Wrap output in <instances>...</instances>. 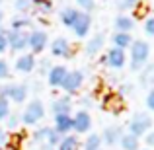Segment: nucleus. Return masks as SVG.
Wrapping results in <instances>:
<instances>
[{
	"label": "nucleus",
	"instance_id": "4c0bfd02",
	"mask_svg": "<svg viewBox=\"0 0 154 150\" xmlns=\"http://www.w3.org/2000/svg\"><path fill=\"white\" fill-rule=\"evenodd\" d=\"M146 107L150 109V111H154V88L148 92V96H146Z\"/></svg>",
	"mask_w": 154,
	"mask_h": 150
},
{
	"label": "nucleus",
	"instance_id": "473e14b6",
	"mask_svg": "<svg viewBox=\"0 0 154 150\" xmlns=\"http://www.w3.org/2000/svg\"><path fill=\"white\" fill-rule=\"evenodd\" d=\"M8 51V29L0 26V55Z\"/></svg>",
	"mask_w": 154,
	"mask_h": 150
},
{
	"label": "nucleus",
	"instance_id": "5701e85b",
	"mask_svg": "<svg viewBox=\"0 0 154 150\" xmlns=\"http://www.w3.org/2000/svg\"><path fill=\"white\" fill-rule=\"evenodd\" d=\"M103 142H102V136L98 133H90L86 140H84V150H102Z\"/></svg>",
	"mask_w": 154,
	"mask_h": 150
},
{
	"label": "nucleus",
	"instance_id": "bb28decb",
	"mask_svg": "<svg viewBox=\"0 0 154 150\" xmlns=\"http://www.w3.org/2000/svg\"><path fill=\"white\" fill-rule=\"evenodd\" d=\"M14 8L20 14H27L29 10H33V0H14Z\"/></svg>",
	"mask_w": 154,
	"mask_h": 150
},
{
	"label": "nucleus",
	"instance_id": "58836bf2",
	"mask_svg": "<svg viewBox=\"0 0 154 150\" xmlns=\"http://www.w3.org/2000/svg\"><path fill=\"white\" fill-rule=\"evenodd\" d=\"M144 142H146V146L154 148V131H148L146 135H144Z\"/></svg>",
	"mask_w": 154,
	"mask_h": 150
},
{
	"label": "nucleus",
	"instance_id": "a211bd4d",
	"mask_svg": "<svg viewBox=\"0 0 154 150\" xmlns=\"http://www.w3.org/2000/svg\"><path fill=\"white\" fill-rule=\"evenodd\" d=\"M113 26H115V31L117 33H131L135 29V20L131 16H125V14H119L115 20H113Z\"/></svg>",
	"mask_w": 154,
	"mask_h": 150
},
{
	"label": "nucleus",
	"instance_id": "423d86ee",
	"mask_svg": "<svg viewBox=\"0 0 154 150\" xmlns=\"http://www.w3.org/2000/svg\"><path fill=\"white\" fill-rule=\"evenodd\" d=\"M84 72L82 70H68V74H66V78H64V82H63V90H64V94L66 96H74L76 92H80V88L84 86Z\"/></svg>",
	"mask_w": 154,
	"mask_h": 150
},
{
	"label": "nucleus",
	"instance_id": "f257e3e1",
	"mask_svg": "<svg viewBox=\"0 0 154 150\" xmlns=\"http://www.w3.org/2000/svg\"><path fill=\"white\" fill-rule=\"evenodd\" d=\"M129 55H131V70L140 72L143 66L148 63V59H150V43L144 41V39L133 41L131 49H129Z\"/></svg>",
	"mask_w": 154,
	"mask_h": 150
},
{
	"label": "nucleus",
	"instance_id": "39448f33",
	"mask_svg": "<svg viewBox=\"0 0 154 150\" xmlns=\"http://www.w3.org/2000/svg\"><path fill=\"white\" fill-rule=\"evenodd\" d=\"M49 47V35L43 29H31L29 31V41H27V49L33 55H39Z\"/></svg>",
	"mask_w": 154,
	"mask_h": 150
},
{
	"label": "nucleus",
	"instance_id": "c756f323",
	"mask_svg": "<svg viewBox=\"0 0 154 150\" xmlns=\"http://www.w3.org/2000/svg\"><path fill=\"white\" fill-rule=\"evenodd\" d=\"M10 113H12L10 101H8L6 98H0V121H6Z\"/></svg>",
	"mask_w": 154,
	"mask_h": 150
},
{
	"label": "nucleus",
	"instance_id": "f03ea898",
	"mask_svg": "<svg viewBox=\"0 0 154 150\" xmlns=\"http://www.w3.org/2000/svg\"><path fill=\"white\" fill-rule=\"evenodd\" d=\"M43 117H45V105H43V101L39 98H33V99L27 101V105H26V109H23L20 119H22V123L26 125V127H33Z\"/></svg>",
	"mask_w": 154,
	"mask_h": 150
},
{
	"label": "nucleus",
	"instance_id": "7c9ffc66",
	"mask_svg": "<svg viewBox=\"0 0 154 150\" xmlns=\"http://www.w3.org/2000/svg\"><path fill=\"white\" fill-rule=\"evenodd\" d=\"M51 66H53V64H51V59H41L37 63V72L41 76H47V74H49V70H51Z\"/></svg>",
	"mask_w": 154,
	"mask_h": 150
},
{
	"label": "nucleus",
	"instance_id": "dca6fc26",
	"mask_svg": "<svg viewBox=\"0 0 154 150\" xmlns=\"http://www.w3.org/2000/svg\"><path fill=\"white\" fill-rule=\"evenodd\" d=\"M103 47H105V35L103 33H96V35H92L90 37V41L86 43V55L88 57H96V55H100V53L103 51Z\"/></svg>",
	"mask_w": 154,
	"mask_h": 150
},
{
	"label": "nucleus",
	"instance_id": "a19ab883",
	"mask_svg": "<svg viewBox=\"0 0 154 150\" xmlns=\"http://www.w3.org/2000/svg\"><path fill=\"white\" fill-rule=\"evenodd\" d=\"M39 150H57L55 146H51V144H47V142H43L41 146H39Z\"/></svg>",
	"mask_w": 154,
	"mask_h": 150
},
{
	"label": "nucleus",
	"instance_id": "9b49d317",
	"mask_svg": "<svg viewBox=\"0 0 154 150\" xmlns=\"http://www.w3.org/2000/svg\"><path fill=\"white\" fill-rule=\"evenodd\" d=\"M70 29L74 31V35H76L78 39L88 37V33H90V29H92V16H90V14H84V12H80V16L76 18L74 26H72Z\"/></svg>",
	"mask_w": 154,
	"mask_h": 150
},
{
	"label": "nucleus",
	"instance_id": "6e6552de",
	"mask_svg": "<svg viewBox=\"0 0 154 150\" xmlns=\"http://www.w3.org/2000/svg\"><path fill=\"white\" fill-rule=\"evenodd\" d=\"M27 41H29V31H14L8 29V49L22 53L27 49Z\"/></svg>",
	"mask_w": 154,
	"mask_h": 150
},
{
	"label": "nucleus",
	"instance_id": "c85d7f7f",
	"mask_svg": "<svg viewBox=\"0 0 154 150\" xmlns=\"http://www.w3.org/2000/svg\"><path fill=\"white\" fill-rule=\"evenodd\" d=\"M60 139H63V136H60V135H59V133H57L53 127H49V133H47V139H45V142L57 148V146H59V142H60Z\"/></svg>",
	"mask_w": 154,
	"mask_h": 150
},
{
	"label": "nucleus",
	"instance_id": "4468645a",
	"mask_svg": "<svg viewBox=\"0 0 154 150\" xmlns=\"http://www.w3.org/2000/svg\"><path fill=\"white\" fill-rule=\"evenodd\" d=\"M51 111L53 115H70L72 111V98L70 96H59L51 101Z\"/></svg>",
	"mask_w": 154,
	"mask_h": 150
},
{
	"label": "nucleus",
	"instance_id": "2f4dec72",
	"mask_svg": "<svg viewBox=\"0 0 154 150\" xmlns=\"http://www.w3.org/2000/svg\"><path fill=\"white\" fill-rule=\"evenodd\" d=\"M20 123H22V119H20L18 113H10V115H8L6 125H8V129H10V131H16V129L20 127Z\"/></svg>",
	"mask_w": 154,
	"mask_h": 150
},
{
	"label": "nucleus",
	"instance_id": "a878e982",
	"mask_svg": "<svg viewBox=\"0 0 154 150\" xmlns=\"http://www.w3.org/2000/svg\"><path fill=\"white\" fill-rule=\"evenodd\" d=\"M76 8L84 14H92L96 10V0H76Z\"/></svg>",
	"mask_w": 154,
	"mask_h": 150
},
{
	"label": "nucleus",
	"instance_id": "7ed1b4c3",
	"mask_svg": "<svg viewBox=\"0 0 154 150\" xmlns=\"http://www.w3.org/2000/svg\"><path fill=\"white\" fill-rule=\"evenodd\" d=\"M150 129H152V117L148 115L146 111L135 113V115L131 117V121H129V135L137 136V139L144 136Z\"/></svg>",
	"mask_w": 154,
	"mask_h": 150
},
{
	"label": "nucleus",
	"instance_id": "f3484780",
	"mask_svg": "<svg viewBox=\"0 0 154 150\" xmlns=\"http://www.w3.org/2000/svg\"><path fill=\"white\" fill-rule=\"evenodd\" d=\"M78 16H80V10L76 6H64V8H60V12H59V20L64 27H72Z\"/></svg>",
	"mask_w": 154,
	"mask_h": 150
},
{
	"label": "nucleus",
	"instance_id": "ddd939ff",
	"mask_svg": "<svg viewBox=\"0 0 154 150\" xmlns=\"http://www.w3.org/2000/svg\"><path fill=\"white\" fill-rule=\"evenodd\" d=\"M66 74H68V68L64 64H53L49 74H47V82H49L51 88H60L64 78H66Z\"/></svg>",
	"mask_w": 154,
	"mask_h": 150
},
{
	"label": "nucleus",
	"instance_id": "49530a36",
	"mask_svg": "<svg viewBox=\"0 0 154 150\" xmlns=\"http://www.w3.org/2000/svg\"><path fill=\"white\" fill-rule=\"evenodd\" d=\"M150 8H152V16H154V2H152V6H150Z\"/></svg>",
	"mask_w": 154,
	"mask_h": 150
},
{
	"label": "nucleus",
	"instance_id": "de8ad7c7",
	"mask_svg": "<svg viewBox=\"0 0 154 150\" xmlns=\"http://www.w3.org/2000/svg\"><path fill=\"white\" fill-rule=\"evenodd\" d=\"M135 2H137V4H140V2H144V0H135Z\"/></svg>",
	"mask_w": 154,
	"mask_h": 150
},
{
	"label": "nucleus",
	"instance_id": "1a4fd4ad",
	"mask_svg": "<svg viewBox=\"0 0 154 150\" xmlns=\"http://www.w3.org/2000/svg\"><path fill=\"white\" fill-rule=\"evenodd\" d=\"M49 49H51V57H55V59H72V47L68 43V39L64 37H55L49 43Z\"/></svg>",
	"mask_w": 154,
	"mask_h": 150
},
{
	"label": "nucleus",
	"instance_id": "c9c22d12",
	"mask_svg": "<svg viewBox=\"0 0 154 150\" xmlns=\"http://www.w3.org/2000/svg\"><path fill=\"white\" fill-rule=\"evenodd\" d=\"M137 6H139V4H137L135 0H117V8H119L121 12H125V10H133V8L137 10Z\"/></svg>",
	"mask_w": 154,
	"mask_h": 150
},
{
	"label": "nucleus",
	"instance_id": "20e7f679",
	"mask_svg": "<svg viewBox=\"0 0 154 150\" xmlns=\"http://www.w3.org/2000/svg\"><path fill=\"white\" fill-rule=\"evenodd\" d=\"M27 94H29V88L26 84H2L0 86V98H6L14 103H23L27 99Z\"/></svg>",
	"mask_w": 154,
	"mask_h": 150
},
{
	"label": "nucleus",
	"instance_id": "c03bdc74",
	"mask_svg": "<svg viewBox=\"0 0 154 150\" xmlns=\"http://www.w3.org/2000/svg\"><path fill=\"white\" fill-rule=\"evenodd\" d=\"M2 22H4V12H2V8H0V26H2Z\"/></svg>",
	"mask_w": 154,
	"mask_h": 150
},
{
	"label": "nucleus",
	"instance_id": "cd10ccee",
	"mask_svg": "<svg viewBox=\"0 0 154 150\" xmlns=\"http://www.w3.org/2000/svg\"><path fill=\"white\" fill-rule=\"evenodd\" d=\"M143 74H140V82H143V86H146L148 82H154V63L150 64V66H146V68H143Z\"/></svg>",
	"mask_w": 154,
	"mask_h": 150
},
{
	"label": "nucleus",
	"instance_id": "aec40b11",
	"mask_svg": "<svg viewBox=\"0 0 154 150\" xmlns=\"http://www.w3.org/2000/svg\"><path fill=\"white\" fill-rule=\"evenodd\" d=\"M133 35L131 33H113L111 35V43H113V47H117V49H121V51H127V49H131V45H133Z\"/></svg>",
	"mask_w": 154,
	"mask_h": 150
},
{
	"label": "nucleus",
	"instance_id": "09e8293b",
	"mask_svg": "<svg viewBox=\"0 0 154 150\" xmlns=\"http://www.w3.org/2000/svg\"><path fill=\"white\" fill-rule=\"evenodd\" d=\"M0 4H2V0H0Z\"/></svg>",
	"mask_w": 154,
	"mask_h": 150
},
{
	"label": "nucleus",
	"instance_id": "a18cd8bd",
	"mask_svg": "<svg viewBox=\"0 0 154 150\" xmlns=\"http://www.w3.org/2000/svg\"><path fill=\"white\" fill-rule=\"evenodd\" d=\"M6 150H20V148H18V146H10V144H8V148H6Z\"/></svg>",
	"mask_w": 154,
	"mask_h": 150
},
{
	"label": "nucleus",
	"instance_id": "4be33fe9",
	"mask_svg": "<svg viewBox=\"0 0 154 150\" xmlns=\"http://www.w3.org/2000/svg\"><path fill=\"white\" fill-rule=\"evenodd\" d=\"M78 144L80 142H78V139H76V135H64L63 139H60L57 150H76Z\"/></svg>",
	"mask_w": 154,
	"mask_h": 150
},
{
	"label": "nucleus",
	"instance_id": "3c124183",
	"mask_svg": "<svg viewBox=\"0 0 154 150\" xmlns=\"http://www.w3.org/2000/svg\"><path fill=\"white\" fill-rule=\"evenodd\" d=\"M144 150H146V148H144Z\"/></svg>",
	"mask_w": 154,
	"mask_h": 150
},
{
	"label": "nucleus",
	"instance_id": "f704fd0d",
	"mask_svg": "<svg viewBox=\"0 0 154 150\" xmlns=\"http://www.w3.org/2000/svg\"><path fill=\"white\" fill-rule=\"evenodd\" d=\"M10 63L6 59H0V80H6L10 78Z\"/></svg>",
	"mask_w": 154,
	"mask_h": 150
},
{
	"label": "nucleus",
	"instance_id": "6ab92c4d",
	"mask_svg": "<svg viewBox=\"0 0 154 150\" xmlns=\"http://www.w3.org/2000/svg\"><path fill=\"white\" fill-rule=\"evenodd\" d=\"M53 129H55L60 136L70 135V131H72V115H55V125H53Z\"/></svg>",
	"mask_w": 154,
	"mask_h": 150
},
{
	"label": "nucleus",
	"instance_id": "72a5a7b5",
	"mask_svg": "<svg viewBox=\"0 0 154 150\" xmlns=\"http://www.w3.org/2000/svg\"><path fill=\"white\" fill-rule=\"evenodd\" d=\"M47 133H49V127H39V129H35L33 131V140L35 142H45V139H47Z\"/></svg>",
	"mask_w": 154,
	"mask_h": 150
},
{
	"label": "nucleus",
	"instance_id": "393cba45",
	"mask_svg": "<svg viewBox=\"0 0 154 150\" xmlns=\"http://www.w3.org/2000/svg\"><path fill=\"white\" fill-rule=\"evenodd\" d=\"M31 26V20L27 18H14L12 20V23H10V29H14V31H27V27Z\"/></svg>",
	"mask_w": 154,
	"mask_h": 150
},
{
	"label": "nucleus",
	"instance_id": "f8f14e48",
	"mask_svg": "<svg viewBox=\"0 0 154 150\" xmlns=\"http://www.w3.org/2000/svg\"><path fill=\"white\" fill-rule=\"evenodd\" d=\"M105 57H107V66L113 68V70H121L127 64V53L117 49V47H111V49L105 53Z\"/></svg>",
	"mask_w": 154,
	"mask_h": 150
},
{
	"label": "nucleus",
	"instance_id": "603ef678",
	"mask_svg": "<svg viewBox=\"0 0 154 150\" xmlns=\"http://www.w3.org/2000/svg\"><path fill=\"white\" fill-rule=\"evenodd\" d=\"M152 150H154V148H152Z\"/></svg>",
	"mask_w": 154,
	"mask_h": 150
},
{
	"label": "nucleus",
	"instance_id": "2eb2a0df",
	"mask_svg": "<svg viewBox=\"0 0 154 150\" xmlns=\"http://www.w3.org/2000/svg\"><path fill=\"white\" fill-rule=\"evenodd\" d=\"M102 142L105 146H117L121 140V136H123V129L117 127V125H113V127H105L102 135Z\"/></svg>",
	"mask_w": 154,
	"mask_h": 150
},
{
	"label": "nucleus",
	"instance_id": "ea45409f",
	"mask_svg": "<svg viewBox=\"0 0 154 150\" xmlns=\"http://www.w3.org/2000/svg\"><path fill=\"white\" fill-rule=\"evenodd\" d=\"M6 142H8V135H6V131L0 127V146H2V144H6Z\"/></svg>",
	"mask_w": 154,
	"mask_h": 150
},
{
	"label": "nucleus",
	"instance_id": "37998d69",
	"mask_svg": "<svg viewBox=\"0 0 154 150\" xmlns=\"http://www.w3.org/2000/svg\"><path fill=\"white\" fill-rule=\"evenodd\" d=\"M100 63H102L103 66H107V57H105V55H102V57H100Z\"/></svg>",
	"mask_w": 154,
	"mask_h": 150
},
{
	"label": "nucleus",
	"instance_id": "79ce46f5",
	"mask_svg": "<svg viewBox=\"0 0 154 150\" xmlns=\"http://www.w3.org/2000/svg\"><path fill=\"white\" fill-rule=\"evenodd\" d=\"M82 105H84V107H88V105H92V98H90V96H86V98L82 99Z\"/></svg>",
	"mask_w": 154,
	"mask_h": 150
},
{
	"label": "nucleus",
	"instance_id": "8fccbe9b",
	"mask_svg": "<svg viewBox=\"0 0 154 150\" xmlns=\"http://www.w3.org/2000/svg\"><path fill=\"white\" fill-rule=\"evenodd\" d=\"M0 150H2V146H0Z\"/></svg>",
	"mask_w": 154,
	"mask_h": 150
},
{
	"label": "nucleus",
	"instance_id": "412c9836",
	"mask_svg": "<svg viewBox=\"0 0 154 150\" xmlns=\"http://www.w3.org/2000/svg\"><path fill=\"white\" fill-rule=\"evenodd\" d=\"M119 144H121V150H140L139 139H137V136H133V135H129V133H123Z\"/></svg>",
	"mask_w": 154,
	"mask_h": 150
},
{
	"label": "nucleus",
	"instance_id": "0eeeda50",
	"mask_svg": "<svg viewBox=\"0 0 154 150\" xmlns=\"http://www.w3.org/2000/svg\"><path fill=\"white\" fill-rule=\"evenodd\" d=\"M72 131L78 133V135L92 131V115L88 109H80V111L74 113V117H72Z\"/></svg>",
	"mask_w": 154,
	"mask_h": 150
},
{
	"label": "nucleus",
	"instance_id": "e433bc0d",
	"mask_svg": "<svg viewBox=\"0 0 154 150\" xmlns=\"http://www.w3.org/2000/svg\"><path fill=\"white\" fill-rule=\"evenodd\" d=\"M144 33H146L148 37H154V16H148V18L144 20Z\"/></svg>",
	"mask_w": 154,
	"mask_h": 150
},
{
	"label": "nucleus",
	"instance_id": "9d476101",
	"mask_svg": "<svg viewBox=\"0 0 154 150\" xmlns=\"http://www.w3.org/2000/svg\"><path fill=\"white\" fill-rule=\"evenodd\" d=\"M14 68L20 74H31V72L37 68V59H35L33 53H22V55L16 59Z\"/></svg>",
	"mask_w": 154,
	"mask_h": 150
},
{
	"label": "nucleus",
	"instance_id": "b1692460",
	"mask_svg": "<svg viewBox=\"0 0 154 150\" xmlns=\"http://www.w3.org/2000/svg\"><path fill=\"white\" fill-rule=\"evenodd\" d=\"M33 10H37L41 16H49L55 10L53 0H33Z\"/></svg>",
	"mask_w": 154,
	"mask_h": 150
}]
</instances>
